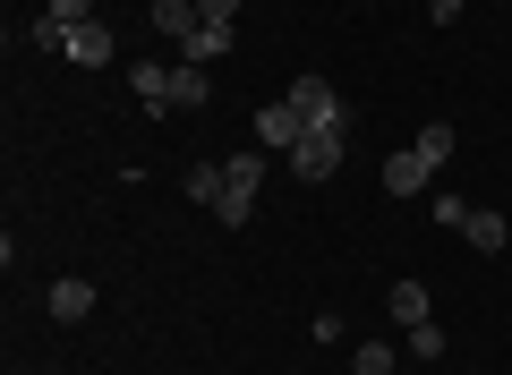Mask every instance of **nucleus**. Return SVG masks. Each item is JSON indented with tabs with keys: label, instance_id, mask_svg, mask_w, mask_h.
<instances>
[{
	"label": "nucleus",
	"instance_id": "obj_1",
	"mask_svg": "<svg viewBox=\"0 0 512 375\" xmlns=\"http://www.w3.org/2000/svg\"><path fill=\"white\" fill-rule=\"evenodd\" d=\"M256 188H265V154H231L222 162V205H214L222 231H239V222L256 214Z\"/></svg>",
	"mask_w": 512,
	"mask_h": 375
},
{
	"label": "nucleus",
	"instance_id": "obj_2",
	"mask_svg": "<svg viewBox=\"0 0 512 375\" xmlns=\"http://www.w3.org/2000/svg\"><path fill=\"white\" fill-rule=\"evenodd\" d=\"M282 103H291L308 128H342V137H350V111H342V94H333V77H291Z\"/></svg>",
	"mask_w": 512,
	"mask_h": 375
},
{
	"label": "nucleus",
	"instance_id": "obj_3",
	"mask_svg": "<svg viewBox=\"0 0 512 375\" xmlns=\"http://www.w3.org/2000/svg\"><path fill=\"white\" fill-rule=\"evenodd\" d=\"M342 171V128H308L291 145V179H333Z\"/></svg>",
	"mask_w": 512,
	"mask_h": 375
},
{
	"label": "nucleus",
	"instance_id": "obj_4",
	"mask_svg": "<svg viewBox=\"0 0 512 375\" xmlns=\"http://www.w3.org/2000/svg\"><path fill=\"white\" fill-rule=\"evenodd\" d=\"M299 137H308V120H299L291 103H265V111H256V154H291Z\"/></svg>",
	"mask_w": 512,
	"mask_h": 375
},
{
	"label": "nucleus",
	"instance_id": "obj_5",
	"mask_svg": "<svg viewBox=\"0 0 512 375\" xmlns=\"http://www.w3.org/2000/svg\"><path fill=\"white\" fill-rule=\"evenodd\" d=\"M60 60H77V69H103V60H111V26H103V18L69 26V43H60Z\"/></svg>",
	"mask_w": 512,
	"mask_h": 375
},
{
	"label": "nucleus",
	"instance_id": "obj_6",
	"mask_svg": "<svg viewBox=\"0 0 512 375\" xmlns=\"http://www.w3.org/2000/svg\"><path fill=\"white\" fill-rule=\"evenodd\" d=\"M427 179H436V171H427V162H419V145H402V154L384 162V197H419Z\"/></svg>",
	"mask_w": 512,
	"mask_h": 375
},
{
	"label": "nucleus",
	"instance_id": "obj_7",
	"mask_svg": "<svg viewBox=\"0 0 512 375\" xmlns=\"http://www.w3.org/2000/svg\"><path fill=\"white\" fill-rule=\"evenodd\" d=\"M128 86H137V103H146V111H171V60H137Z\"/></svg>",
	"mask_w": 512,
	"mask_h": 375
},
{
	"label": "nucleus",
	"instance_id": "obj_8",
	"mask_svg": "<svg viewBox=\"0 0 512 375\" xmlns=\"http://www.w3.org/2000/svg\"><path fill=\"white\" fill-rule=\"evenodd\" d=\"M205 94H214V77L197 60H171V111H205Z\"/></svg>",
	"mask_w": 512,
	"mask_h": 375
},
{
	"label": "nucleus",
	"instance_id": "obj_9",
	"mask_svg": "<svg viewBox=\"0 0 512 375\" xmlns=\"http://www.w3.org/2000/svg\"><path fill=\"white\" fill-rule=\"evenodd\" d=\"M205 26V9L197 0H154V35H171V43H188Z\"/></svg>",
	"mask_w": 512,
	"mask_h": 375
},
{
	"label": "nucleus",
	"instance_id": "obj_10",
	"mask_svg": "<svg viewBox=\"0 0 512 375\" xmlns=\"http://www.w3.org/2000/svg\"><path fill=\"white\" fill-rule=\"evenodd\" d=\"M222 52H231V26H214V18H205V26H197V35H188V43H180V60H197V69H214V60H222Z\"/></svg>",
	"mask_w": 512,
	"mask_h": 375
},
{
	"label": "nucleus",
	"instance_id": "obj_11",
	"mask_svg": "<svg viewBox=\"0 0 512 375\" xmlns=\"http://www.w3.org/2000/svg\"><path fill=\"white\" fill-rule=\"evenodd\" d=\"M384 307H393L402 333H410V324H436V316H427V282H393V299H384Z\"/></svg>",
	"mask_w": 512,
	"mask_h": 375
},
{
	"label": "nucleus",
	"instance_id": "obj_12",
	"mask_svg": "<svg viewBox=\"0 0 512 375\" xmlns=\"http://www.w3.org/2000/svg\"><path fill=\"white\" fill-rule=\"evenodd\" d=\"M453 145H461L453 120H427V128H419V162H427V171H444V162H453Z\"/></svg>",
	"mask_w": 512,
	"mask_h": 375
},
{
	"label": "nucleus",
	"instance_id": "obj_13",
	"mask_svg": "<svg viewBox=\"0 0 512 375\" xmlns=\"http://www.w3.org/2000/svg\"><path fill=\"white\" fill-rule=\"evenodd\" d=\"M52 316H60V324L94 316V282H52Z\"/></svg>",
	"mask_w": 512,
	"mask_h": 375
},
{
	"label": "nucleus",
	"instance_id": "obj_14",
	"mask_svg": "<svg viewBox=\"0 0 512 375\" xmlns=\"http://www.w3.org/2000/svg\"><path fill=\"white\" fill-rule=\"evenodd\" d=\"M461 239H470V248H504V214H478V205H470V214H461Z\"/></svg>",
	"mask_w": 512,
	"mask_h": 375
},
{
	"label": "nucleus",
	"instance_id": "obj_15",
	"mask_svg": "<svg viewBox=\"0 0 512 375\" xmlns=\"http://www.w3.org/2000/svg\"><path fill=\"white\" fill-rule=\"evenodd\" d=\"M180 188H188V197H197V205H222V162H197V171H188Z\"/></svg>",
	"mask_w": 512,
	"mask_h": 375
},
{
	"label": "nucleus",
	"instance_id": "obj_16",
	"mask_svg": "<svg viewBox=\"0 0 512 375\" xmlns=\"http://www.w3.org/2000/svg\"><path fill=\"white\" fill-rule=\"evenodd\" d=\"M410 358H419V367H436V358H444V324H410Z\"/></svg>",
	"mask_w": 512,
	"mask_h": 375
},
{
	"label": "nucleus",
	"instance_id": "obj_17",
	"mask_svg": "<svg viewBox=\"0 0 512 375\" xmlns=\"http://www.w3.org/2000/svg\"><path fill=\"white\" fill-rule=\"evenodd\" d=\"M350 375H393V341H359V358H350Z\"/></svg>",
	"mask_w": 512,
	"mask_h": 375
},
{
	"label": "nucleus",
	"instance_id": "obj_18",
	"mask_svg": "<svg viewBox=\"0 0 512 375\" xmlns=\"http://www.w3.org/2000/svg\"><path fill=\"white\" fill-rule=\"evenodd\" d=\"M43 18H52L60 35H69V26H86V18H94V0H52V9H43Z\"/></svg>",
	"mask_w": 512,
	"mask_h": 375
},
{
	"label": "nucleus",
	"instance_id": "obj_19",
	"mask_svg": "<svg viewBox=\"0 0 512 375\" xmlns=\"http://www.w3.org/2000/svg\"><path fill=\"white\" fill-rule=\"evenodd\" d=\"M197 9H205L214 26H231V18H239V0H197Z\"/></svg>",
	"mask_w": 512,
	"mask_h": 375
}]
</instances>
